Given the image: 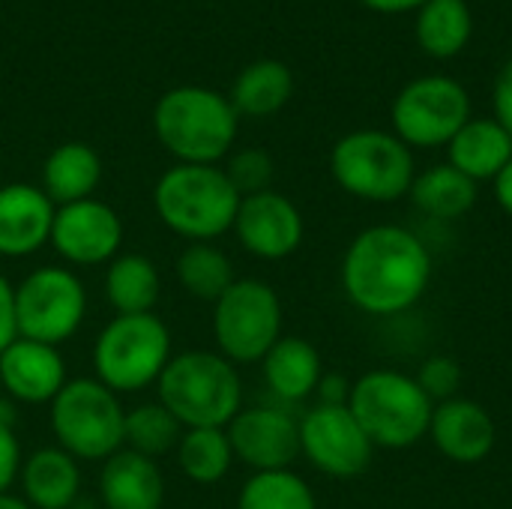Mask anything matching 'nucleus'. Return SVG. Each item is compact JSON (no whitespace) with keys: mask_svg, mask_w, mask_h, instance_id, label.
<instances>
[{"mask_svg":"<svg viewBox=\"0 0 512 509\" xmlns=\"http://www.w3.org/2000/svg\"><path fill=\"white\" fill-rule=\"evenodd\" d=\"M21 441L15 435V420L0 417V495L12 492V486H18V474H21Z\"/></svg>","mask_w":512,"mask_h":509,"instance_id":"obj_34","label":"nucleus"},{"mask_svg":"<svg viewBox=\"0 0 512 509\" xmlns=\"http://www.w3.org/2000/svg\"><path fill=\"white\" fill-rule=\"evenodd\" d=\"M156 399L183 429H225L243 408V381L219 351H183L156 381Z\"/></svg>","mask_w":512,"mask_h":509,"instance_id":"obj_4","label":"nucleus"},{"mask_svg":"<svg viewBox=\"0 0 512 509\" xmlns=\"http://www.w3.org/2000/svg\"><path fill=\"white\" fill-rule=\"evenodd\" d=\"M330 174L348 195L372 204H390L411 192L417 177L414 153L393 132L357 129L336 141Z\"/></svg>","mask_w":512,"mask_h":509,"instance_id":"obj_7","label":"nucleus"},{"mask_svg":"<svg viewBox=\"0 0 512 509\" xmlns=\"http://www.w3.org/2000/svg\"><path fill=\"white\" fill-rule=\"evenodd\" d=\"M261 366H264V381L270 393L288 405L306 402L309 396H315L318 381L324 375L318 348L300 336H282L267 351Z\"/></svg>","mask_w":512,"mask_h":509,"instance_id":"obj_23","label":"nucleus"},{"mask_svg":"<svg viewBox=\"0 0 512 509\" xmlns=\"http://www.w3.org/2000/svg\"><path fill=\"white\" fill-rule=\"evenodd\" d=\"M66 381V363L54 345L18 336L9 348L0 351V384L9 402L51 405Z\"/></svg>","mask_w":512,"mask_h":509,"instance_id":"obj_16","label":"nucleus"},{"mask_svg":"<svg viewBox=\"0 0 512 509\" xmlns=\"http://www.w3.org/2000/svg\"><path fill=\"white\" fill-rule=\"evenodd\" d=\"M51 432L60 450L78 462H105L123 450L126 408L120 396L96 378H69L48 405Z\"/></svg>","mask_w":512,"mask_h":509,"instance_id":"obj_8","label":"nucleus"},{"mask_svg":"<svg viewBox=\"0 0 512 509\" xmlns=\"http://www.w3.org/2000/svg\"><path fill=\"white\" fill-rule=\"evenodd\" d=\"M0 186H3V183H0Z\"/></svg>","mask_w":512,"mask_h":509,"instance_id":"obj_42","label":"nucleus"},{"mask_svg":"<svg viewBox=\"0 0 512 509\" xmlns=\"http://www.w3.org/2000/svg\"><path fill=\"white\" fill-rule=\"evenodd\" d=\"M234 459L261 471H288L300 456V420L282 408H240L225 426Z\"/></svg>","mask_w":512,"mask_h":509,"instance_id":"obj_14","label":"nucleus"},{"mask_svg":"<svg viewBox=\"0 0 512 509\" xmlns=\"http://www.w3.org/2000/svg\"><path fill=\"white\" fill-rule=\"evenodd\" d=\"M102 183V159L84 141L57 144L42 162L39 189L54 201V207L93 198Z\"/></svg>","mask_w":512,"mask_h":509,"instance_id":"obj_22","label":"nucleus"},{"mask_svg":"<svg viewBox=\"0 0 512 509\" xmlns=\"http://www.w3.org/2000/svg\"><path fill=\"white\" fill-rule=\"evenodd\" d=\"M240 114L231 99L198 84H183L159 96L153 132L183 165H216L234 147Z\"/></svg>","mask_w":512,"mask_h":509,"instance_id":"obj_2","label":"nucleus"},{"mask_svg":"<svg viewBox=\"0 0 512 509\" xmlns=\"http://www.w3.org/2000/svg\"><path fill=\"white\" fill-rule=\"evenodd\" d=\"M492 102H495V120L512 135V57L504 63V69L498 72Z\"/></svg>","mask_w":512,"mask_h":509,"instance_id":"obj_36","label":"nucleus"},{"mask_svg":"<svg viewBox=\"0 0 512 509\" xmlns=\"http://www.w3.org/2000/svg\"><path fill=\"white\" fill-rule=\"evenodd\" d=\"M408 195L423 216L435 222H456L474 210L480 189L471 177H465L447 162V165H432L423 174H417Z\"/></svg>","mask_w":512,"mask_h":509,"instance_id":"obj_26","label":"nucleus"},{"mask_svg":"<svg viewBox=\"0 0 512 509\" xmlns=\"http://www.w3.org/2000/svg\"><path fill=\"white\" fill-rule=\"evenodd\" d=\"M48 243L69 267H102L120 255L123 219L111 204L99 201L96 195L75 204H63L54 213Z\"/></svg>","mask_w":512,"mask_h":509,"instance_id":"obj_13","label":"nucleus"},{"mask_svg":"<svg viewBox=\"0 0 512 509\" xmlns=\"http://www.w3.org/2000/svg\"><path fill=\"white\" fill-rule=\"evenodd\" d=\"M87 318V288L72 267H36L15 285V327L21 339L60 348Z\"/></svg>","mask_w":512,"mask_h":509,"instance_id":"obj_10","label":"nucleus"},{"mask_svg":"<svg viewBox=\"0 0 512 509\" xmlns=\"http://www.w3.org/2000/svg\"><path fill=\"white\" fill-rule=\"evenodd\" d=\"M294 93V75L282 60L264 57L249 63L231 84V105L240 117H273Z\"/></svg>","mask_w":512,"mask_h":509,"instance_id":"obj_25","label":"nucleus"},{"mask_svg":"<svg viewBox=\"0 0 512 509\" xmlns=\"http://www.w3.org/2000/svg\"><path fill=\"white\" fill-rule=\"evenodd\" d=\"M174 357L168 324L156 315H114L93 342V378L117 396L156 387Z\"/></svg>","mask_w":512,"mask_h":509,"instance_id":"obj_5","label":"nucleus"},{"mask_svg":"<svg viewBox=\"0 0 512 509\" xmlns=\"http://www.w3.org/2000/svg\"><path fill=\"white\" fill-rule=\"evenodd\" d=\"M417 384H420V390H423L435 405L450 402V399H456V393H459V387H462V366H459L453 357H444V354L429 357V360L420 366V372H417Z\"/></svg>","mask_w":512,"mask_h":509,"instance_id":"obj_33","label":"nucleus"},{"mask_svg":"<svg viewBox=\"0 0 512 509\" xmlns=\"http://www.w3.org/2000/svg\"><path fill=\"white\" fill-rule=\"evenodd\" d=\"M240 192L219 165H171L153 186L159 222L186 243H213L234 228Z\"/></svg>","mask_w":512,"mask_h":509,"instance_id":"obj_3","label":"nucleus"},{"mask_svg":"<svg viewBox=\"0 0 512 509\" xmlns=\"http://www.w3.org/2000/svg\"><path fill=\"white\" fill-rule=\"evenodd\" d=\"M174 453L183 477L195 486L222 483L237 462L225 429H186Z\"/></svg>","mask_w":512,"mask_h":509,"instance_id":"obj_29","label":"nucleus"},{"mask_svg":"<svg viewBox=\"0 0 512 509\" xmlns=\"http://www.w3.org/2000/svg\"><path fill=\"white\" fill-rule=\"evenodd\" d=\"M54 201L33 183L0 186V258H30L51 240Z\"/></svg>","mask_w":512,"mask_h":509,"instance_id":"obj_17","label":"nucleus"},{"mask_svg":"<svg viewBox=\"0 0 512 509\" xmlns=\"http://www.w3.org/2000/svg\"><path fill=\"white\" fill-rule=\"evenodd\" d=\"M360 3L381 15H399V12H417L426 0H360Z\"/></svg>","mask_w":512,"mask_h":509,"instance_id":"obj_38","label":"nucleus"},{"mask_svg":"<svg viewBox=\"0 0 512 509\" xmlns=\"http://www.w3.org/2000/svg\"><path fill=\"white\" fill-rule=\"evenodd\" d=\"M0 509H30V504L21 495L6 492V495H0Z\"/></svg>","mask_w":512,"mask_h":509,"instance_id":"obj_40","label":"nucleus"},{"mask_svg":"<svg viewBox=\"0 0 512 509\" xmlns=\"http://www.w3.org/2000/svg\"><path fill=\"white\" fill-rule=\"evenodd\" d=\"M99 501L105 509H162L165 477L159 462L132 450H117L102 462Z\"/></svg>","mask_w":512,"mask_h":509,"instance_id":"obj_19","label":"nucleus"},{"mask_svg":"<svg viewBox=\"0 0 512 509\" xmlns=\"http://www.w3.org/2000/svg\"><path fill=\"white\" fill-rule=\"evenodd\" d=\"M21 498L30 509H72L81 495V468L57 444L39 447L21 462Z\"/></svg>","mask_w":512,"mask_h":509,"instance_id":"obj_20","label":"nucleus"},{"mask_svg":"<svg viewBox=\"0 0 512 509\" xmlns=\"http://www.w3.org/2000/svg\"><path fill=\"white\" fill-rule=\"evenodd\" d=\"M237 509H318V501L309 483L288 468L252 474L237 495Z\"/></svg>","mask_w":512,"mask_h":509,"instance_id":"obj_31","label":"nucleus"},{"mask_svg":"<svg viewBox=\"0 0 512 509\" xmlns=\"http://www.w3.org/2000/svg\"><path fill=\"white\" fill-rule=\"evenodd\" d=\"M231 231L249 255L261 261H282L300 249L306 225L303 213L288 195L267 189L240 201Z\"/></svg>","mask_w":512,"mask_h":509,"instance_id":"obj_15","label":"nucleus"},{"mask_svg":"<svg viewBox=\"0 0 512 509\" xmlns=\"http://www.w3.org/2000/svg\"><path fill=\"white\" fill-rule=\"evenodd\" d=\"M0 417L15 420V411H12V402H9V399H6V393H3V384H0Z\"/></svg>","mask_w":512,"mask_h":509,"instance_id":"obj_41","label":"nucleus"},{"mask_svg":"<svg viewBox=\"0 0 512 509\" xmlns=\"http://www.w3.org/2000/svg\"><path fill=\"white\" fill-rule=\"evenodd\" d=\"M231 180V186L240 192V198L246 195H258L267 192L276 174V165L270 159L267 150L261 147H243L237 153H228V165L222 168Z\"/></svg>","mask_w":512,"mask_h":509,"instance_id":"obj_32","label":"nucleus"},{"mask_svg":"<svg viewBox=\"0 0 512 509\" xmlns=\"http://www.w3.org/2000/svg\"><path fill=\"white\" fill-rule=\"evenodd\" d=\"M18 339L15 327V285L0 273V351Z\"/></svg>","mask_w":512,"mask_h":509,"instance_id":"obj_35","label":"nucleus"},{"mask_svg":"<svg viewBox=\"0 0 512 509\" xmlns=\"http://www.w3.org/2000/svg\"><path fill=\"white\" fill-rule=\"evenodd\" d=\"M390 120L408 147H444L471 120V96L450 75H423L396 93Z\"/></svg>","mask_w":512,"mask_h":509,"instance_id":"obj_11","label":"nucleus"},{"mask_svg":"<svg viewBox=\"0 0 512 509\" xmlns=\"http://www.w3.org/2000/svg\"><path fill=\"white\" fill-rule=\"evenodd\" d=\"M450 165L474 183L495 180L512 159V135L495 117H471L447 144Z\"/></svg>","mask_w":512,"mask_h":509,"instance_id":"obj_21","label":"nucleus"},{"mask_svg":"<svg viewBox=\"0 0 512 509\" xmlns=\"http://www.w3.org/2000/svg\"><path fill=\"white\" fill-rule=\"evenodd\" d=\"M213 339L234 366L261 363L282 339V300L264 279H237L213 303Z\"/></svg>","mask_w":512,"mask_h":509,"instance_id":"obj_9","label":"nucleus"},{"mask_svg":"<svg viewBox=\"0 0 512 509\" xmlns=\"http://www.w3.org/2000/svg\"><path fill=\"white\" fill-rule=\"evenodd\" d=\"M183 426L180 420L156 399V402H144L132 411H126V423H123V447L147 456L153 462H159L162 456L174 453L180 438H183Z\"/></svg>","mask_w":512,"mask_h":509,"instance_id":"obj_30","label":"nucleus"},{"mask_svg":"<svg viewBox=\"0 0 512 509\" xmlns=\"http://www.w3.org/2000/svg\"><path fill=\"white\" fill-rule=\"evenodd\" d=\"M372 450L348 405H315L300 417V453L327 477H360L372 462Z\"/></svg>","mask_w":512,"mask_h":509,"instance_id":"obj_12","label":"nucleus"},{"mask_svg":"<svg viewBox=\"0 0 512 509\" xmlns=\"http://www.w3.org/2000/svg\"><path fill=\"white\" fill-rule=\"evenodd\" d=\"M102 288L114 315H147L162 297V276L153 258L141 252H120L105 264Z\"/></svg>","mask_w":512,"mask_h":509,"instance_id":"obj_24","label":"nucleus"},{"mask_svg":"<svg viewBox=\"0 0 512 509\" xmlns=\"http://www.w3.org/2000/svg\"><path fill=\"white\" fill-rule=\"evenodd\" d=\"M174 273L180 288L204 303H216L237 282L231 258L213 243H186L177 255Z\"/></svg>","mask_w":512,"mask_h":509,"instance_id":"obj_28","label":"nucleus"},{"mask_svg":"<svg viewBox=\"0 0 512 509\" xmlns=\"http://www.w3.org/2000/svg\"><path fill=\"white\" fill-rule=\"evenodd\" d=\"M429 438L456 465H480L489 459L498 441V429L492 414L471 399H450L435 405L432 423H429Z\"/></svg>","mask_w":512,"mask_h":509,"instance_id":"obj_18","label":"nucleus"},{"mask_svg":"<svg viewBox=\"0 0 512 509\" xmlns=\"http://www.w3.org/2000/svg\"><path fill=\"white\" fill-rule=\"evenodd\" d=\"M315 396H318V405H348L351 381L342 378V375H321Z\"/></svg>","mask_w":512,"mask_h":509,"instance_id":"obj_37","label":"nucleus"},{"mask_svg":"<svg viewBox=\"0 0 512 509\" xmlns=\"http://www.w3.org/2000/svg\"><path fill=\"white\" fill-rule=\"evenodd\" d=\"M348 411L372 447L408 450L429 435L435 402L420 390L417 378L393 369H375L351 384Z\"/></svg>","mask_w":512,"mask_h":509,"instance_id":"obj_6","label":"nucleus"},{"mask_svg":"<svg viewBox=\"0 0 512 509\" xmlns=\"http://www.w3.org/2000/svg\"><path fill=\"white\" fill-rule=\"evenodd\" d=\"M495 183V198H498V204H501V210L512 216V159L510 165L492 180Z\"/></svg>","mask_w":512,"mask_h":509,"instance_id":"obj_39","label":"nucleus"},{"mask_svg":"<svg viewBox=\"0 0 512 509\" xmlns=\"http://www.w3.org/2000/svg\"><path fill=\"white\" fill-rule=\"evenodd\" d=\"M432 282L429 246L402 225L360 231L342 258V291L366 315L408 312Z\"/></svg>","mask_w":512,"mask_h":509,"instance_id":"obj_1","label":"nucleus"},{"mask_svg":"<svg viewBox=\"0 0 512 509\" xmlns=\"http://www.w3.org/2000/svg\"><path fill=\"white\" fill-rule=\"evenodd\" d=\"M414 33L429 57L447 60L462 54L474 33V15L468 0H426L417 9Z\"/></svg>","mask_w":512,"mask_h":509,"instance_id":"obj_27","label":"nucleus"}]
</instances>
